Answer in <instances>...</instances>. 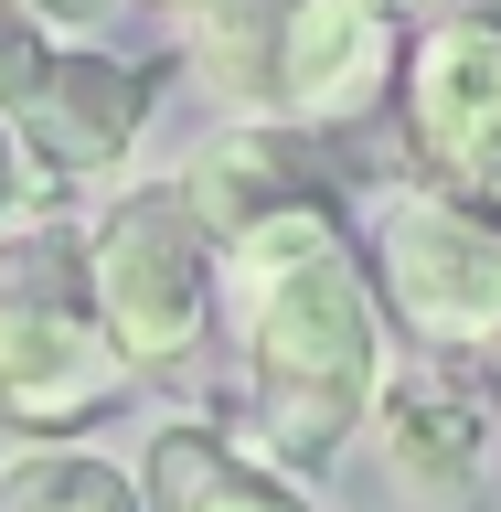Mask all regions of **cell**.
Instances as JSON below:
<instances>
[{"label": "cell", "mask_w": 501, "mask_h": 512, "mask_svg": "<svg viewBox=\"0 0 501 512\" xmlns=\"http://www.w3.org/2000/svg\"><path fill=\"white\" fill-rule=\"evenodd\" d=\"M139 512H310L278 470H256L214 416H171L139 448Z\"/></svg>", "instance_id": "obj_10"}, {"label": "cell", "mask_w": 501, "mask_h": 512, "mask_svg": "<svg viewBox=\"0 0 501 512\" xmlns=\"http://www.w3.org/2000/svg\"><path fill=\"white\" fill-rule=\"evenodd\" d=\"M139 118H150V75L118 54H96V43H75V54L43 64V86L11 107V128H22V150L43 160V182L75 192V182H107L128 150H139Z\"/></svg>", "instance_id": "obj_8"}, {"label": "cell", "mask_w": 501, "mask_h": 512, "mask_svg": "<svg viewBox=\"0 0 501 512\" xmlns=\"http://www.w3.org/2000/svg\"><path fill=\"white\" fill-rule=\"evenodd\" d=\"M171 11H192V0H171Z\"/></svg>", "instance_id": "obj_17"}, {"label": "cell", "mask_w": 501, "mask_h": 512, "mask_svg": "<svg viewBox=\"0 0 501 512\" xmlns=\"http://www.w3.org/2000/svg\"><path fill=\"white\" fill-rule=\"evenodd\" d=\"M374 310L438 363L501 352V224L459 192H374Z\"/></svg>", "instance_id": "obj_5"}, {"label": "cell", "mask_w": 501, "mask_h": 512, "mask_svg": "<svg viewBox=\"0 0 501 512\" xmlns=\"http://www.w3.org/2000/svg\"><path fill=\"white\" fill-rule=\"evenodd\" d=\"M32 22H75V32H96V22H118L128 0H22Z\"/></svg>", "instance_id": "obj_14"}, {"label": "cell", "mask_w": 501, "mask_h": 512, "mask_svg": "<svg viewBox=\"0 0 501 512\" xmlns=\"http://www.w3.org/2000/svg\"><path fill=\"white\" fill-rule=\"evenodd\" d=\"M0 512H139V480L96 448H64V438H32L0 459Z\"/></svg>", "instance_id": "obj_11"}, {"label": "cell", "mask_w": 501, "mask_h": 512, "mask_svg": "<svg viewBox=\"0 0 501 512\" xmlns=\"http://www.w3.org/2000/svg\"><path fill=\"white\" fill-rule=\"evenodd\" d=\"M374 11H384V22H395V11H427V22H438V0H374Z\"/></svg>", "instance_id": "obj_16"}, {"label": "cell", "mask_w": 501, "mask_h": 512, "mask_svg": "<svg viewBox=\"0 0 501 512\" xmlns=\"http://www.w3.org/2000/svg\"><path fill=\"white\" fill-rule=\"evenodd\" d=\"M128 384V363L96 331L86 299V224H22L0 235V416L22 427H75Z\"/></svg>", "instance_id": "obj_3"}, {"label": "cell", "mask_w": 501, "mask_h": 512, "mask_svg": "<svg viewBox=\"0 0 501 512\" xmlns=\"http://www.w3.org/2000/svg\"><path fill=\"white\" fill-rule=\"evenodd\" d=\"M214 299L235 310V352H246V427L224 438L256 470H331L395 374L374 278L342 246V203H288L214 246Z\"/></svg>", "instance_id": "obj_1"}, {"label": "cell", "mask_w": 501, "mask_h": 512, "mask_svg": "<svg viewBox=\"0 0 501 512\" xmlns=\"http://www.w3.org/2000/svg\"><path fill=\"white\" fill-rule=\"evenodd\" d=\"M43 64H54V43H43V22H32L22 0H0V118L22 107L32 86H43Z\"/></svg>", "instance_id": "obj_13"}, {"label": "cell", "mask_w": 501, "mask_h": 512, "mask_svg": "<svg viewBox=\"0 0 501 512\" xmlns=\"http://www.w3.org/2000/svg\"><path fill=\"white\" fill-rule=\"evenodd\" d=\"M363 438H374V480L406 512H491L501 502V395L480 384V363H438V352L395 363Z\"/></svg>", "instance_id": "obj_6"}, {"label": "cell", "mask_w": 501, "mask_h": 512, "mask_svg": "<svg viewBox=\"0 0 501 512\" xmlns=\"http://www.w3.org/2000/svg\"><path fill=\"white\" fill-rule=\"evenodd\" d=\"M395 107H406V150L427 160V192H470L501 160V32L427 22L406 43Z\"/></svg>", "instance_id": "obj_7"}, {"label": "cell", "mask_w": 501, "mask_h": 512, "mask_svg": "<svg viewBox=\"0 0 501 512\" xmlns=\"http://www.w3.org/2000/svg\"><path fill=\"white\" fill-rule=\"evenodd\" d=\"M86 299L128 374H182L214 342V235L182 214L171 182L118 192L86 224Z\"/></svg>", "instance_id": "obj_4"}, {"label": "cell", "mask_w": 501, "mask_h": 512, "mask_svg": "<svg viewBox=\"0 0 501 512\" xmlns=\"http://www.w3.org/2000/svg\"><path fill=\"white\" fill-rule=\"evenodd\" d=\"M438 22H470V32H501V0H438Z\"/></svg>", "instance_id": "obj_15"}, {"label": "cell", "mask_w": 501, "mask_h": 512, "mask_svg": "<svg viewBox=\"0 0 501 512\" xmlns=\"http://www.w3.org/2000/svg\"><path fill=\"white\" fill-rule=\"evenodd\" d=\"M192 75L246 128H363L406 75V32L374 0H192L182 11Z\"/></svg>", "instance_id": "obj_2"}, {"label": "cell", "mask_w": 501, "mask_h": 512, "mask_svg": "<svg viewBox=\"0 0 501 512\" xmlns=\"http://www.w3.org/2000/svg\"><path fill=\"white\" fill-rule=\"evenodd\" d=\"M182 214L214 235V246H235L246 224L288 214V203H342V182H331V150L320 139H299V128H214L203 150L182 160Z\"/></svg>", "instance_id": "obj_9"}, {"label": "cell", "mask_w": 501, "mask_h": 512, "mask_svg": "<svg viewBox=\"0 0 501 512\" xmlns=\"http://www.w3.org/2000/svg\"><path fill=\"white\" fill-rule=\"evenodd\" d=\"M491 374H501V352H491Z\"/></svg>", "instance_id": "obj_18"}, {"label": "cell", "mask_w": 501, "mask_h": 512, "mask_svg": "<svg viewBox=\"0 0 501 512\" xmlns=\"http://www.w3.org/2000/svg\"><path fill=\"white\" fill-rule=\"evenodd\" d=\"M54 203H64V192L43 182V160L22 150V128L0 118V235H22V224H43Z\"/></svg>", "instance_id": "obj_12"}]
</instances>
